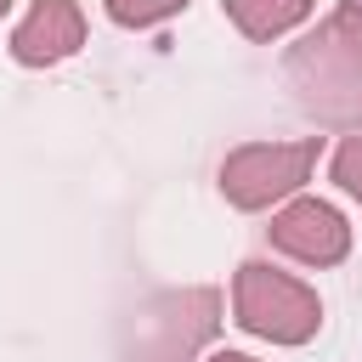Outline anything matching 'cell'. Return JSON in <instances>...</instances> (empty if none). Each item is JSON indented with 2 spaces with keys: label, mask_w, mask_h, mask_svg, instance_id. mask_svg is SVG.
<instances>
[{
  "label": "cell",
  "mask_w": 362,
  "mask_h": 362,
  "mask_svg": "<svg viewBox=\"0 0 362 362\" xmlns=\"http://www.w3.org/2000/svg\"><path fill=\"white\" fill-rule=\"evenodd\" d=\"M221 328L215 288H164L124 317L119 362H192Z\"/></svg>",
  "instance_id": "6da1fadb"
},
{
  "label": "cell",
  "mask_w": 362,
  "mask_h": 362,
  "mask_svg": "<svg viewBox=\"0 0 362 362\" xmlns=\"http://www.w3.org/2000/svg\"><path fill=\"white\" fill-rule=\"evenodd\" d=\"M283 79L294 102L334 130H362V62L345 51V40L322 23L317 34L294 40L283 57Z\"/></svg>",
  "instance_id": "7a4b0ae2"
},
{
  "label": "cell",
  "mask_w": 362,
  "mask_h": 362,
  "mask_svg": "<svg viewBox=\"0 0 362 362\" xmlns=\"http://www.w3.org/2000/svg\"><path fill=\"white\" fill-rule=\"evenodd\" d=\"M232 311L249 334L272 339V345H305L317 328H322V300L288 277V272H272L266 260H243L238 266V283H232Z\"/></svg>",
  "instance_id": "3957f363"
},
{
  "label": "cell",
  "mask_w": 362,
  "mask_h": 362,
  "mask_svg": "<svg viewBox=\"0 0 362 362\" xmlns=\"http://www.w3.org/2000/svg\"><path fill=\"white\" fill-rule=\"evenodd\" d=\"M317 164V136L305 141H249L238 153H226L221 164V192L238 209H266L277 198H288Z\"/></svg>",
  "instance_id": "277c9868"
},
{
  "label": "cell",
  "mask_w": 362,
  "mask_h": 362,
  "mask_svg": "<svg viewBox=\"0 0 362 362\" xmlns=\"http://www.w3.org/2000/svg\"><path fill=\"white\" fill-rule=\"evenodd\" d=\"M272 249L305 260V266H339L351 255V226L334 204L322 198H294L288 209L272 215Z\"/></svg>",
  "instance_id": "5b68a950"
},
{
  "label": "cell",
  "mask_w": 362,
  "mask_h": 362,
  "mask_svg": "<svg viewBox=\"0 0 362 362\" xmlns=\"http://www.w3.org/2000/svg\"><path fill=\"white\" fill-rule=\"evenodd\" d=\"M85 45V11L74 0H34L28 17L11 28V57L23 68H45V62H62Z\"/></svg>",
  "instance_id": "8992f818"
},
{
  "label": "cell",
  "mask_w": 362,
  "mask_h": 362,
  "mask_svg": "<svg viewBox=\"0 0 362 362\" xmlns=\"http://www.w3.org/2000/svg\"><path fill=\"white\" fill-rule=\"evenodd\" d=\"M221 6H226V17L238 23V34H249V40H277V34H288L294 23H305L317 0H221Z\"/></svg>",
  "instance_id": "52a82bcc"
},
{
  "label": "cell",
  "mask_w": 362,
  "mask_h": 362,
  "mask_svg": "<svg viewBox=\"0 0 362 362\" xmlns=\"http://www.w3.org/2000/svg\"><path fill=\"white\" fill-rule=\"evenodd\" d=\"M187 0H107V17L119 28H147V23H164L170 11H181Z\"/></svg>",
  "instance_id": "ba28073f"
},
{
  "label": "cell",
  "mask_w": 362,
  "mask_h": 362,
  "mask_svg": "<svg viewBox=\"0 0 362 362\" xmlns=\"http://www.w3.org/2000/svg\"><path fill=\"white\" fill-rule=\"evenodd\" d=\"M334 187L362 204V136H345V147L334 153Z\"/></svg>",
  "instance_id": "9c48e42d"
},
{
  "label": "cell",
  "mask_w": 362,
  "mask_h": 362,
  "mask_svg": "<svg viewBox=\"0 0 362 362\" xmlns=\"http://www.w3.org/2000/svg\"><path fill=\"white\" fill-rule=\"evenodd\" d=\"M328 28H334V34L345 40V51L362 62V6H356V0H351V6H339V11L328 17Z\"/></svg>",
  "instance_id": "30bf717a"
},
{
  "label": "cell",
  "mask_w": 362,
  "mask_h": 362,
  "mask_svg": "<svg viewBox=\"0 0 362 362\" xmlns=\"http://www.w3.org/2000/svg\"><path fill=\"white\" fill-rule=\"evenodd\" d=\"M209 362H255V356H243V351H215Z\"/></svg>",
  "instance_id": "8fae6325"
},
{
  "label": "cell",
  "mask_w": 362,
  "mask_h": 362,
  "mask_svg": "<svg viewBox=\"0 0 362 362\" xmlns=\"http://www.w3.org/2000/svg\"><path fill=\"white\" fill-rule=\"evenodd\" d=\"M6 11H11V0H0V17H6Z\"/></svg>",
  "instance_id": "7c38bea8"
},
{
  "label": "cell",
  "mask_w": 362,
  "mask_h": 362,
  "mask_svg": "<svg viewBox=\"0 0 362 362\" xmlns=\"http://www.w3.org/2000/svg\"><path fill=\"white\" fill-rule=\"evenodd\" d=\"M356 6H362V0H356Z\"/></svg>",
  "instance_id": "4fadbf2b"
}]
</instances>
